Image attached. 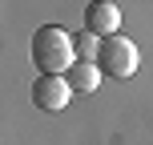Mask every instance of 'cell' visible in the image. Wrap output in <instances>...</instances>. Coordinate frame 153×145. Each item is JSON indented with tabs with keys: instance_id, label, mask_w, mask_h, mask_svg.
Returning <instances> with one entry per match:
<instances>
[{
	"instance_id": "3",
	"label": "cell",
	"mask_w": 153,
	"mask_h": 145,
	"mask_svg": "<svg viewBox=\"0 0 153 145\" xmlns=\"http://www.w3.org/2000/svg\"><path fill=\"white\" fill-rule=\"evenodd\" d=\"M85 32H93L97 40L121 36V8L113 0H97V4L85 8Z\"/></svg>"
},
{
	"instance_id": "1",
	"label": "cell",
	"mask_w": 153,
	"mask_h": 145,
	"mask_svg": "<svg viewBox=\"0 0 153 145\" xmlns=\"http://www.w3.org/2000/svg\"><path fill=\"white\" fill-rule=\"evenodd\" d=\"M32 65L40 69V77H65L76 65L73 32H65L61 24L36 28V32H32Z\"/></svg>"
},
{
	"instance_id": "5",
	"label": "cell",
	"mask_w": 153,
	"mask_h": 145,
	"mask_svg": "<svg viewBox=\"0 0 153 145\" xmlns=\"http://www.w3.org/2000/svg\"><path fill=\"white\" fill-rule=\"evenodd\" d=\"M101 73L97 65H73L69 73H65V81H69V89L73 93H97V85H101Z\"/></svg>"
},
{
	"instance_id": "6",
	"label": "cell",
	"mask_w": 153,
	"mask_h": 145,
	"mask_svg": "<svg viewBox=\"0 0 153 145\" xmlns=\"http://www.w3.org/2000/svg\"><path fill=\"white\" fill-rule=\"evenodd\" d=\"M73 48H76V65H97L101 40L93 36V32H81V36H73Z\"/></svg>"
},
{
	"instance_id": "2",
	"label": "cell",
	"mask_w": 153,
	"mask_h": 145,
	"mask_svg": "<svg viewBox=\"0 0 153 145\" xmlns=\"http://www.w3.org/2000/svg\"><path fill=\"white\" fill-rule=\"evenodd\" d=\"M137 65H141V53H137V45L133 40H125V36H109V40H101V53H97V69L105 73V77H133L137 73Z\"/></svg>"
},
{
	"instance_id": "4",
	"label": "cell",
	"mask_w": 153,
	"mask_h": 145,
	"mask_svg": "<svg viewBox=\"0 0 153 145\" xmlns=\"http://www.w3.org/2000/svg\"><path fill=\"white\" fill-rule=\"evenodd\" d=\"M69 97H73V89L65 77H36L32 81V105L45 109V113H61L69 105Z\"/></svg>"
}]
</instances>
